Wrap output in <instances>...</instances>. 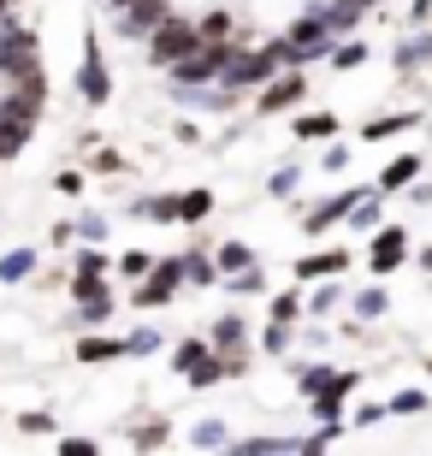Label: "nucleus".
Listing matches in <instances>:
<instances>
[{
	"mask_svg": "<svg viewBox=\"0 0 432 456\" xmlns=\"http://www.w3.org/2000/svg\"><path fill=\"white\" fill-rule=\"evenodd\" d=\"M355 232H379V190L373 202H355Z\"/></svg>",
	"mask_w": 432,
	"mask_h": 456,
	"instance_id": "obj_36",
	"label": "nucleus"
},
{
	"mask_svg": "<svg viewBox=\"0 0 432 456\" xmlns=\"http://www.w3.org/2000/svg\"><path fill=\"white\" fill-rule=\"evenodd\" d=\"M201 362H214V350H208L201 338H183L178 350H172V368H178V373H196Z\"/></svg>",
	"mask_w": 432,
	"mask_h": 456,
	"instance_id": "obj_19",
	"label": "nucleus"
},
{
	"mask_svg": "<svg viewBox=\"0 0 432 456\" xmlns=\"http://www.w3.org/2000/svg\"><path fill=\"white\" fill-rule=\"evenodd\" d=\"M107 314H113V290H107V279H101V285L84 297V321H89V326H101Z\"/></svg>",
	"mask_w": 432,
	"mask_h": 456,
	"instance_id": "obj_21",
	"label": "nucleus"
},
{
	"mask_svg": "<svg viewBox=\"0 0 432 456\" xmlns=\"http://www.w3.org/2000/svg\"><path fill=\"white\" fill-rule=\"evenodd\" d=\"M30 131H36V118H30V113H12V107H6V113H0V160H12V154L30 142Z\"/></svg>",
	"mask_w": 432,
	"mask_h": 456,
	"instance_id": "obj_11",
	"label": "nucleus"
},
{
	"mask_svg": "<svg viewBox=\"0 0 432 456\" xmlns=\"http://www.w3.org/2000/svg\"><path fill=\"white\" fill-rule=\"evenodd\" d=\"M36 273V249H12V255H0V285H24Z\"/></svg>",
	"mask_w": 432,
	"mask_h": 456,
	"instance_id": "obj_18",
	"label": "nucleus"
},
{
	"mask_svg": "<svg viewBox=\"0 0 432 456\" xmlns=\"http://www.w3.org/2000/svg\"><path fill=\"white\" fill-rule=\"evenodd\" d=\"M196 48H201V30L190 24V18H178V12L160 18V24L149 30V60H154V66H167V71L178 66L183 53H196Z\"/></svg>",
	"mask_w": 432,
	"mask_h": 456,
	"instance_id": "obj_2",
	"label": "nucleus"
},
{
	"mask_svg": "<svg viewBox=\"0 0 432 456\" xmlns=\"http://www.w3.org/2000/svg\"><path fill=\"white\" fill-rule=\"evenodd\" d=\"M427 391H397V397H391V415H427Z\"/></svg>",
	"mask_w": 432,
	"mask_h": 456,
	"instance_id": "obj_32",
	"label": "nucleus"
},
{
	"mask_svg": "<svg viewBox=\"0 0 432 456\" xmlns=\"http://www.w3.org/2000/svg\"><path fill=\"white\" fill-rule=\"evenodd\" d=\"M77 237H89V243H101V237H107V220H101V214H84V225H77Z\"/></svg>",
	"mask_w": 432,
	"mask_h": 456,
	"instance_id": "obj_44",
	"label": "nucleus"
},
{
	"mask_svg": "<svg viewBox=\"0 0 432 456\" xmlns=\"http://www.w3.org/2000/svg\"><path fill=\"white\" fill-rule=\"evenodd\" d=\"M266 350H273V355H279V350H290V326H279V321H266Z\"/></svg>",
	"mask_w": 432,
	"mask_h": 456,
	"instance_id": "obj_40",
	"label": "nucleus"
},
{
	"mask_svg": "<svg viewBox=\"0 0 432 456\" xmlns=\"http://www.w3.org/2000/svg\"><path fill=\"white\" fill-rule=\"evenodd\" d=\"M53 190H60V196H84V172H60Z\"/></svg>",
	"mask_w": 432,
	"mask_h": 456,
	"instance_id": "obj_43",
	"label": "nucleus"
},
{
	"mask_svg": "<svg viewBox=\"0 0 432 456\" xmlns=\"http://www.w3.org/2000/svg\"><path fill=\"white\" fill-rule=\"evenodd\" d=\"M403 261H409V232H403V225H379V232H373V243H367V273H397Z\"/></svg>",
	"mask_w": 432,
	"mask_h": 456,
	"instance_id": "obj_6",
	"label": "nucleus"
},
{
	"mask_svg": "<svg viewBox=\"0 0 432 456\" xmlns=\"http://www.w3.org/2000/svg\"><path fill=\"white\" fill-rule=\"evenodd\" d=\"M214 261H219V273H243V267H255V255L243 249V243H219Z\"/></svg>",
	"mask_w": 432,
	"mask_h": 456,
	"instance_id": "obj_25",
	"label": "nucleus"
},
{
	"mask_svg": "<svg viewBox=\"0 0 432 456\" xmlns=\"http://www.w3.org/2000/svg\"><path fill=\"white\" fill-rule=\"evenodd\" d=\"M60 451L66 456H95V439H60Z\"/></svg>",
	"mask_w": 432,
	"mask_h": 456,
	"instance_id": "obj_45",
	"label": "nucleus"
},
{
	"mask_svg": "<svg viewBox=\"0 0 432 456\" xmlns=\"http://www.w3.org/2000/svg\"><path fill=\"white\" fill-rule=\"evenodd\" d=\"M190 439H196V444H232V427H225V415H208Z\"/></svg>",
	"mask_w": 432,
	"mask_h": 456,
	"instance_id": "obj_26",
	"label": "nucleus"
},
{
	"mask_svg": "<svg viewBox=\"0 0 432 456\" xmlns=\"http://www.w3.org/2000/svg\"><path fill=\"white\" fill-rule=\"evenodd\" d=\"M344 267H349V249H320L297 261V279H338Z\"/></svg>",
	"mask_w": 432,
	"mask_h": 456,
	"instance_id": "obj_13",
	"label": "nucleus"
},
{
	"mask_svg": "<svg viewBox=\"0 0 432 456\" xmlns=\"http://www.w3.org/2000/svg\"><path fill=\"white\" fill-rule=\"evenodd\" d=\"M355 379H362V373H332V379H326V391H320V397H332V403H344V397H349V391H355Z\"/></svg>",
	"mask_w": 432,
	"mask_h": 456,
	"instance_id": "obj_34",
	"label": "nucleus"
},
{
	"mask_svg": "<svg viewBox=\"0 0 432 456\" xmlns=\"http://www.w3.org/2000/svg\"><path fill=\"white\" fill-rule=\"evenodd\" d=\"M373 314H385V290H355V321H373Z\"/></svg>",
	"mask_w": 432,
	"mask_h": 456,
	"instance_id": "obj_31",
	"label": "nucleus"
},
{
	"mask_svg": "<svg viewBox=\"0 0 432 456\" xmlns=\"http://www.w3.org/2000/svg\"><path fill=\"white\" fill-rule=\"evenodd\" d=\"M290 48H297V60H320V53H332V24H326V12H320V6H308V12L297 18V24H290Z\"/></svg>",
	"mask_w": 432,
	"mask_h": 456,
	"instance_id": "obj_5",
	"label": "nucleus"
},
{
	"mask_svg": "<svg viewBox=\"0 0 432 456\" xmlns=\"http://www.w3.org/2000/svg\"><path fill=\"white\" fill-rule=\"evenodd\" d=\"M427 60H432V36L427 30H420L415 42H403V48H397V66L403 71H409V66H427Z\"/></svg>",
	"mask_w": 432,
	"mask_h": 456,
	"instance_id": "obj_23",
	"label": "nucleus"
},
{
	"mask_svg": "<svg viewBox=\"0 0 432 456\" xmlns=\"http://www.w3.org/2000/svg\"><path fill=\"white\" fill-rule=\"evenodd\" d=\"M415 178H420V154H397V160L379 172V184H373V190H379V196H397V190H409Z\"/></svg>",
	"mask_w": 432,
	"mask_h": 456,
	"instance_id": "obj_12",
	"label": "nucleus"
},
{
	"mask_svg": "<svg viewBox=\"0 0 432 456\" xmlns=\"http://www.w3.org/2000/svg\"><path fill=\"white\" fill-rule=\"evenodd\" d=\"M196 30H201V36H232V12H208Z\"/></svg>",
	"mask_w": 432,
	"mask_h": 456,
	"instance_id": "obj_41",
	"label": "nucleus"
},
{
	"mask_svg": "<svg viewBox=\"0 0 432 456\" xmlns=\"http://www.w3.org/2000/svg\"><path fill=\"white\" fill-rule=\"evenodd\" d=\"M125 439H131V444H143V451H160V444L172 439V427H167V421H149V427H131Z\"/></svg>",
	"mask_w": 432,
	"mask_h": 456,
	"instance_id": "obj_22",
	"label": "nucleus"
},
{
	"mask_svg": "<svg viewBox=\"0 0 432 456\" xmlns=\"http://www.w3.org/2000/svg\"><path fill=\"white\" fill-rule=\"evenodd\" d=\"M18 433H24V439H48L53 415H48V409H30V415H18Z\"/></svg>",
	"mask_w": 432,
	"mask_h": 456,
	"instance_id": "obj_29",
	"label": "nucleus"
},
{
	"mask_svg": "<svg viewBox=\"0 0 432 456\" xmlns=\"http://www.w3.org/2000/svg\"><path fill=\"white\" fill-rule=\"evenodd\" d=\"M71 273H77V279H107V273H113V261H107V255H101V249H84V255H77V267H71Z\"/></svg>",
	"mask_w": 432,
	"mask_h": 456,
	"instance_id": "obj_28",
	"label": "nucleus"
},
{
	"mask_svg": "<svg viewBox=\"0 0 432 456\" xmlns=\"http://www.w3.org/2000/svg\"><path fill=\"white\" fill-rule=\"evenodd\" d=\"M367 53H373V48H367V42H344V48H332V53H326V60H332L338 71H355V66H367Z\"/></svg>",
	"mask_w": 432,
	"mask_h": 456,
	"instance_id": "obj_24",
	"label": "nucleus"
},
{
	"mask_svg": "<svg viewBox=\"0 0 432 456\" xmlns=\"http://www.w3.org/2000/svg\"><path fill=\"white\" fill-rule=\"evenodd\" d=\"M118 355H131L125 338H77V362H118Z\"/></svg>",
	"mask_w": 432,
	"mask_h": 456,
	"instance_id": "obj_16",
	"label": "nucleus"
},
{
	"mask_svg": "<svg viewBox=\"0 0 432 456\" xmlns=\"http://www.w3.org/2000/svg\"><path fill=\"white\" fill-rule=\"evenodd\" d=\"M243 42H225V36H201L196 53H183L178 66H172V89H196V84H219V71L232 66V53Z\"/></svg>",
	"mask_w": 432,
	"mask_h": 456,
	"instance_id": "obj_1",
	"label": "nucleus"
},
{
	"mask_svg": "<svg viewBox=\"0 0 432 456\" xmlns=\"http://www.w3.org/2000/svg\"><path fill=\"white\" fill-rule=\"evenodd\" d=\"M290 136L297 142H326V136H338V113H302L290 125Z\"/></svg>",
	"mask_w": 432,
	"mask_h": 456,
	"instance_id": "obj_15",
	"label": "nucleus"
},
{
	"mask_svg": "<svg viewBox=\"0 0 432 456\" xmlns=\"http://www.w3.org/2000/svg\"><path fill=\"white\" fill-rule=\"evenodd\" d=\"M6 6H12V0H0V18H6Z\"/></svg>",
	"mask_w": 432,
	"mask_h": 456,
	"instance_id": "obj_49",
	"label": "nucleus"
},
{
	"mask_svg": "<svg viewBox=\"0 0 432 456\" xmlns=\"http://www.w3.org/2000/svg\"><path fill=\"white\" fill-rule=\"evenodd\" d=\"M77 95H84L89 107H101L107 95H113V77H107V60H101L95 42L84 48V66H77Z\"/></svg>",
	"mask_w": 432,
	"mask_h": 456,
	"instance_id": "obj_9",
	"label": "nucleus"
},
{
	"mask_svg": "<svg viewBox=\"0 0 432 456\" xmlns=\"http://www.w3.org/2000/svg\"><path fill=\"white\" fill-rule=\"evenodd\" d=\"M297 314H302V297H297V290H279V297H273V321L290 326Z\"/></svg>",
	"mask_w": 432,
	"mask_h": 456,
	"instance_id": "obj_33",
	"label": "nucleus"
},
{
	"mask_svg": "<svg viewBox=\"0 0 432 456\" xmlns=\"http://www.w3.org/2000/svg\"><path fill=\"white\" fill-rule=\"evenodd\" d=\"M183 279H190V285H219V261H208L201 249H190L183 255Z\"/></svg>",
	"mask_w": 432,
	"mask_h": 456,
	"instance_id": "obj_20",
	"label": "nucleus"
},
{
	"mask_svg": "<svg viewBox=\"0 0 432 456\" xmlns=\"http://www.w3.org/2000/svg\"><path fill=\"white\" fill-rule=\"evenodd\" d=\"M214 214V190H183V220L196 225V220H208Z\"/></svg>",
	"mask_w": 432,
	"mask_h": 456,
	"instance_id": "obj_27",
	"label": "nucleus"
},
{
	"mask_svg": "<svg viewBox=\"0 0 432 456\" xmlns=\"http://www.w3.org/2000/svg\"><path fill=\"white\" fill-rule=\"evenodd\" d=\"M297 184V167H284V172H273V196H284V190Z\"/></svg>",
	"mask_w": 432,
	"mask_h": 456,
	"instance_id": "obj_46",
	"label": "nucleus"
},
{
	"mask_svg": "<svg viewBox=\"0 0 432 456\" xmlns=\"http://www.w3.org/2000/svg\"><path fill=\"white\" fill-rule=\"evenodd\" d=\"M232 290H243V297H261V290H266V273H261V267H243V273L232 279Z\"/></svg>",
	"mask_w": 432,
	"mask_h": 456,
	"instance_id": "obj_35",
	"label": "nucleus"
},
{
	"mask_svg": "<svg viewBox=\"0 0 432 456\" xmlns=\"http://www.w3.org/2000/svg\"><path fill=\"white\" fill-rule=\"evenodd\" d=\"M125 344H131V355H154L160 350V332H131Z\"/></svg>",
	"mask_w": 432,
	"mask_h": 456,
	"instance_id": "obj_42",
	"label": "nucleus"
},
{
	"mask_svg": "<svg viewBox=\"0 0 432 456\" xmlns=\"http://www.w3.org/2000/svg\"><path fill=\"white\" fill-rule=\"evenodd\" d=\"M427 373H432V362H427Z\"/></svg>",
	"mask_w": 432,
	"mask_h": 456,
	"instance_id": "obj_51",
	"label": "nucleus"
},
{
	"mask_svg": "<svg viewBox=\"0 0 432 456\" xmlns=\"http://www.w3.org/2000/svg\"><path fill=\"white\" fill-rule=\"evenodd\" d=\"M149 267H154V255H149V249L118 255V273H125V279H149Z\"/></svg>",
	"mask_w": 432,
	"mask_h": 456,
	"instance_id": "obj_30",
	"label": "nucleus"
},
{
	"mask_svg": "<svg viewBox=\"0 0 432 456\" xmlns=\"http://www.w3.org/2000/svg\"><path fill=\"white\" fill-rule=\"evenodd\" d=\"M362 196H367L362 184H349L344 196H332V202H314V208H308V220H302V232H308V237H326V225H338L344 214H355V202H362Z\"/></svg>",
	"mask_w": 432,
	"mask_h": 456,
	"instance_id": "obj_8",
	"label": "nucleus"
},
{
	"mask_svg": "<svg viewBox=\"0 0 432 456\" xmlns=\"http://www.w3.org/2000/svg\"><path fill=\"white\" fill-rule=\"evenodd\" d=\"M385 415H391V403H362L355 415H349V421H355V427H379Z\"/></svg>",
	"mask_w": 432,
	"mask_h": 456,
	"instance_id": "obj_39",
	"label": "nucleus"
},
{
	"mask_svg": "<svg viewBox=\"0 0 432 456\" xmlns=\"http://www.w3.org/2000/svg\"><path fill=\"white\" fill-rule=\"evenodd\" d=\"M415 125H420L415 113H379V118H367V125H362V142H385V136L415 131Z\"/></svg>",
	"mask_w": 432,
	"mask_h": 456,
	"instance_id": "obj_14",
	"label": "nucleus"
},
{
	"mask_svg": "<svg viewBox=\"0 0 432 456\" xmlns=\"http://www.w3.org/2000/svg\"><path fill=\"white\" fill-rule=\"evenodd\" d=\"M160 18H172V6L167 0H131L125 12H118V24H125V36H149Z\"/></svg>",
	"mask_w": 432,
	"mask_h": 456,
	"instance_id": "obj_10",
	"label": "nucleus"
},
{
	"mask_svg": "<svg viewBox=\"0 0 432 456\" xmlns=\"http://www.w3.org/2000/svg\"><path fill=\"white\" fill-rule=\"evenodd\" d=\"M214 344L219 355H243V321H237V314H225V321H214Z\"/></svg>",
	"mask_w": 432,
	"mask_h": 456,
	"instance_id": "obj_17",
	"label": "nucleus"
},
{
	"mask_svg": "<svg viewBox=\"0 0 432 456\" xmlns=\"http://www.w3.org/2000/svg\"><path fill=\"white\" fill-rule=\"evenodd\" d=\"M362 6H379V0H362Z\"/></svg>",
	"mask_w": 432,
	"mask_h": 456,
	"instance_id": "obj_50",
	"label": "nucleus"
},
{
	"mask_svg": "<svg viewBox=\"0 0 432 456\" xmlns=\"http://www.w3.org/2000/svg\"><path fill=\"white\" fill-rule=\"evenodd\" d=\"M326 379H332L326 368H297V386L308 391V397H320V391H326Z\"/></svg>",
	"mask_w": 432,
	"mask_h": 456,
	"instance_id": "obj_38",
	"label": "nucleus"
},
{
	"mask_svg": "<svg viewBox=\"0 0 432 456\" xmlns=\"http://www.w3.org/2000/svg\"><path fill=\"white\" fill-rule=\"evenodd\" d=\"M409 18H415V24H427V18H432V0H415V6H409Z\"/></svg>",
	"mask_w": 432,
	"mask_h": 456,
	"instance_id": "obj_48",
	"label": "nucleus"
},
{
	"mask_svg": "<svg viewBox=\"0 0 432 456\" xmlns=\"http://www.w3.org/2000/svg\"><path fill=\"white\" fill-rule=\"evenodd\" d=\"M36 71H42L36 36H30V30H6V36H0V77L24 84V77H36Z\"/></svg>",
	"mask_w": 432,
	"mask_h": 456,
	"instance_id": "obj_4",
	"label": "nucleus"
},
{
	"mask_svg": "<svg viewBox=\"0 0 432 456\" xmlns=\"http://www.w3.org/2000/svg\"><path fill=\"white\" fill-rule=\"evenodd\" d=\"M183 285V255H167V261H154L149 267V285L131 290V308H167Z\"/></svg>",
	"mask_w": 432,
	"mask_h": 456,
	"instance_id": "obj_3",
	"label": "nucleus"
},
{
	"mask_svg": "<svg viewBox=\"0 0 432 456\" xmlns=\"http://www.w3.org/2000/svg\"><path fill=\"white\" fill-rule=\"evenodd\" d=\"M344 303V285H320L314 297H308V308H314V314H326V308H338Z\"/></svg>",
	"mask_w": 432,
	"mask_h": 456,
	"instance_id": "obj_37",
	"label": "nucleus"
},
{
	"mask_svg": "<svg viewBox=\"0 0 432 456\" xmlns=\"http://www.w3.org/2000/svg\"><path fill=\"white\" fill-rule=\"evenodd\" d=\"M349 167V149H326V172H344Z\"/></svg>",
	"mask_w": 432,
	"mask_h": 456,
	"instance_id": "obj_47",
	"label": "nucleus"
},
{
	"mask_svg": "<svg viewBox=\"0 0 432 456\" xmlns=\"http://www.w3.org/2000/svg\"><path fill=\"white\" fill-rule=\"evenodd\" d=\"M308 102V77H302V71H284V77H266L261 84V113L273 118V113H290V107H302Z\"/></svg>",
	"mask_w": 432,
	"mask_h": 456,
	"instance_id": "obj_7",
	"label": "nucleus"
}]
</instances>
